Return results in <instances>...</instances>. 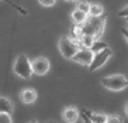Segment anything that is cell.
Masks as SVG:
<instances>
[{"mask_svg": "<svg viewBox=\"0 0 128 123\" xmlns=\"http://www.w3.org/2000/svg\"><path fill=\"white\" fill-rule=\"evenodd\" d=\"M121 117L120 116H116V115H111V116H107V122L110 123H116V122H121Z\"/></svg>", "mask_w": 128, "mask_h": 123, "instance_id": "obj_20", "label": "cell"}, {"mask_svg": "<svg viewBox=\"0 0 128 123\" xmlns=\"http://www.w3.org/2000/svg\"><path fill=\"white\" fill-rule=\"evenodd\" d=\"M111 55H113V50L110 48L108 45H107L104 50H102V51L94 52L93 60H92L90 65H89V71L94 72V71H97V69H100V68H102L103 65L110 60V57Z\"/></svg>", "mask_w": 128, "mask_h": 123, "instance_id": "obj_5", "label": "cell"}, {"mask_svg": "<svg viewBox=\"0 0 128 123\" xmlns=\"http://www.w3.org/2000/svg\"><path fill=\"white\" fill-rule=\"evenodd\" d=\"M87 14L90 16V17H98V16H103L104 14V7H103L100 3H92Z\"/></svg>", "mask_w": 128, "mask_h": 123, "instance_id": "obj_13", "label": "cell"}, {"mask_svg": "<svg viewBox=\"0 0 128 123\" xmlns=\"http://www.w3.org/2000/svg\"><path fill=\"white\" fill-rule=\"evenodd\" d=\"M7 2H8V3H10V4H12V6H14V3H12V2H10V0H7Z\"/></svg>", "mask_w": 128, "mask_h": 123, "instance_id": "obj_24", "label": "cell"}, {"mask_svg": "<svg viewBox=\"0 0 128 123\" xmlns=\"http://www.w3.org/2000/svg\"><path fill=\"white\" fill-rule=\"evenodd\" d=\"M14 106H13V102L8 99V98L0 96V112H6V113H12Z\"/></svg>", "mask_w": 128, "mask_h": 123, "instance_id": "obj_12", "label": "cell"}, {"mask_svg": "<svg viewBox=\"0 0 128 123\" xmlns=\"http://www.w3.org/2000/svg\"><path fill=\"white\" fill-rule=\"evenodd\" d=\"M20 99L26 105H32L37 101V92L32 88H24L21 91V93H20Z\"/></svg>", "mask_w": 128, "mask_h": 123, "instance_id": "obj_8", "label": "cell"}, {"mask_svg": "<svg viewBox=\"0 0 128 123\" xmlns=\"http://www.w3.org/2000/svg\"><path fill=\"white\" fill-rule=\"evenodd\" d=\"M125 20H127V21H128V16H127V17H125Z\"/></svg>", "mask_w": 128, "mask_h": 123, "instance_id": "obj_25", "label": "cell"}, {"mask_svg": "<svg viewBox=\"0 0 128 123\" xmlns=\"http://www.w3.org/2000/svg\"><path fill=\"white\" fill-rule=\"evenodd\" d=\"M58 48H59V52L62 54L64 58L72 60V57L75 55V52L80 47H79V41L70 38L69 35H64V37H60L59 41H58Z\"/></svg>", "mask_w": 128, "mask_h": 123, "instance_id": "obj_4", "label": "cell"}, {"mask_svg": "<svg viewBox=\"0 0 128 123\" xmlns=\"http://www.w3.org/2000/svg\"><path fill=\"white\" fill-rule=\"evenodd\" d=\"M127 30H128V28H127Z\"/></svg>", "mask_w": 128, "mask_h": 123, "instance_id": "obj_27", "label": "cell"}, {"mask_svg": "<svg viewBox=\"0 0 128 123\" xmlns=\"http://www.w3.org/2000/svg\"><path fill=\"white\" fill-rule=\"evenodd\" d=\"M79 119V109L75 106H68L64 110V120L68 123H73Z\"/></svg>", "mask_w": 128, "mask_h": 123, "instance_id": "obj_9", "label": "cell"}, {"mask_svg": "<svg viewBox=\"0 0 128 123\" xmlns=\"http://www.w3.org/2000/svg\"><path fill=\"white\" fill-rule=\"evenodd\" d=\"M87 17H89V14L82 10H79V9H75L70 14V19L73 21V24H83L87 20Z\"/></svg>", "mask_w": 128, "mask_h": 123, "instance_id": "obj_10", "label": "cell"}, {"mask_svg": "<svg viewBox=\"0 0 128 123\" xmlns=\"http://www.w3.org/2000/svg\"><path fill=\"white\" fill-rule=\"evenodd\" d=\"M76 9L84 11V13H89V9H90V3L87 0H79L78 4H76Z\"/></svg>", "mask_w": 128, "mask_h": 123, "instance_id": "obj_17", "label": "cell"}, {"mask_svg": "<svg viewBox=\"0 0 128 123\" xmlns=\"http://www.w3.org/2000/svg\"><path fill=\"white\" fill-rule=\"evenodd\" d=\"M87 117H89V122H93V123L107 122V115L106 113H100V112H90V110H87Z\"/></svg>", "mask_w": 128, "mask_h": 123, "instance_id": "obj_11", "label": "cell"}, {"mask_svg": "<svg viewBox=\"0 0 128 123\" xmlns=\"http://www.w3.org/2000/svg\"><path fill=\"white\" fill-rule=\"evenodd\" d=\"M118 16H120V17H124V19H125V17L128 16V6H125V7L122 9L120 13H118Z\"/></svg>", "mask_w": 128, "mask_h": 123, "instance_id": "obj_21", "label": "cell"}, {"mask_svg": "<svg viewBox=\"0 0 128 123\" xmlns=\"http://www.w3.org/2000/svg\"><path fill=\"white\" fill-rule=\"evenodd\" d=\"M38 2H40V4L45 6V7H51V6H54V4H55V2H56V0H38Z\"/></svg>", "mask_w": 128, "mask_h": 123, "instance_id": "obj_19", "label": "cell"}, {"mask_svg": "<svg viewBox=\"0 0 128 123\" xmlns=\"http://www.w3.org/2000/svg\"><path fill=\"white\" fill-rule=\"evenodd\" d=\"M94 52L90 48H84V47H80L78 51L75 52V55L72 57V61L76 64H80V65H84V67H89L93 60Z\"/></svg>", "mask_w": 128, "mask_h": 123, "instance_id": "obj_6", "label": "cell"}, {"mask_svg": "<svg viewBox=\"0 0 128 123\" xmlns=\"http://www.w3.org/2000/svg\"><path fill=\"white\" fill-rule=\"evenodd\" d=\"M125 115L128 116V102H127V103H125Z\"/></svg>", "mask_w": 128, "mask_h": 123, "instance_id": "obj_23", "label": "cell"}, {"mask_svg": "<svg viewBox=\"0 0 128 123\" xmlns=\"http://www.w3.org/2000/svg\"><path fill=\"white\" fill-rule=\"evenodd\" d=\"M94 40L96 38L93 37V35H90V34H82L79 38V47H84V48H90L92 44L94 43Z\"/></svg>", "mask_w": 128, "mask_h": 123, "instance_id": "obj_14", "label": "cell"}, {"mask_svg": "<svg viewBox=\"0 0 128 123\" xmlns=\"http://www.w3.org/2000/svg\"><path fill=\"white\" fill-rule=\"evenodd\" d=\"M100 84L104 86L106 89L113 91V92H120V91L125 89L128 86V79L124 75L116 74V75H110V76H104L100 79Z\"/></svg>", "mask_w": 128, "mask_h": 123, "instance_id": "obj_3", "label": "cell"}, {"mask_svg": "<svg viewBox=\"0 0 128 123\" xmlns=\"http://www.w3.org/2000/svg\"><path fill=\"white\" fill-rule=\"evenodd\" d=\"M12 113L0 112V123H12Z\"/></svg>", "mask_w": 128, "mask_h": 123, "instance_id": "obj_18", "label": "cell"}, {"mask_svg": "<svg viewBox=\"0 0 128 123\" xmlns=\"http://www.w3.org/2000/svg\"><path fill=\"white\" fill-rule=\"evenodd\" d=\"M13 72L17 76L23 79H30L32 76V68H31V60L27 55L21 54L16 58L13 64Z\"/></svg>", "mask_w": 128, "mask_h": 123, "instance_id": "obj_2", "label": "cell"}, {"mask_svg": "<svg viewBox=\"0 0 128 123\" xmlns=\"http://www.w3.org/2000/svg\"><path fill=\"white\" fill-rule=\"evenodd\" d=\"M106 47H107V44L103 43V41H100V38H98V40H94V43L92 44L90 50L93 52H98V51H102V50H104Z\"/></svg>", "mask_w": 128, "mask_h": 123, "instance_id": "obj_16", "label": "cell"}, {"mask_svg": "<svg viewBox=\"0 0 128 123\" xmlns=\"http://www.w3.org/2000/svg\"><path fill=\"white\" fill-rule=\"evenodd\" d=\"M106 17L104 14L103 16H98V17H87V20L82 24V33L83 34H90L93 35L96 40L103 35L104 33V28H106Z\"/></svg>", "mask_w": 128, "mask_h": 123, "instance_id": "obj_1", "label": "cell"}, {"mask_svg": "<svg viewBox=\"0 0 128 123\" xmlns=\"http://www.w3.org/2000/svg\"><path fill=\"white\" fill-rule=\"evenodd\" d=\"M82 24H73V26L70 27V35L69 37L73 38V40L79 41L80 35H82Z\"/></svg>", "mask_w": 128, "mask_h": 123, "instance_id": "obj_15", "label": "cell"}, {"mask_svg": "<svg viewBox=\"0 0 128 123\" xmlns=\"http://www.w3.org/2000/svg\"><path fill=\"white\" fill-rule=\"evenodd\" d=\"M68 2H73V0H68Z\"/></svg>", "mask_w": 128, "mask_h": 123, "instance_id": "obj_26", "label": "cell"}, {"mask_svg": "<svg viewBox=\"0 0 128 123\" xmlns=\"http://www.w3.org/2000/svg\"><path fill=\"white\" fill-rule=\"evenodd\" d=\"M121 31H122V35H124V38L127 40V43H128V30H125V28H122Z\"/></svg>", "mask_w": 128, "mask_h": 123, "instance_id": "obj_22", "label": "cell"}, {"mask_svg": "<svg viewBox=\"0 0 128 123\" xmlns=\"http://www.w3.org/2000/svg\"><path fill=\"white\" fill-rule=\"evenodd\" d=\"M31 68H32V74L35 75H45L51 68V64L45 57H38L31 61Z\"/></svg>", "mask_w": 128, "mask_h": 123, "instance_id": "obj_7", "label": "cell"}]
</instances>
